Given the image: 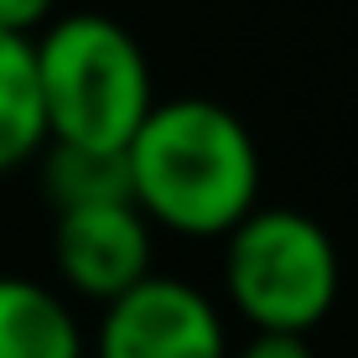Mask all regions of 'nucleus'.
Instances as JSON below:
<instances>
[{
    "mask_svg": "<svg viewBox=\"0 0 358 358\" xmlns=\"http://www.w3.org/2000/svg\"><path fill=\"white\" fill-rule=\"evenodd\" d=\"M83 332L73 301L36 275H0V358H83Z\"/></svg>",
    "mask_w": 358,
    "mask_h": 358,
    "instance_id": "nucleus-6",
    "label": "nucleus"
},
{
    "mask_svg": "<svg viewBox=\"0 0 358 358\" xmlns=\"http://www.w3.org/2000/svg\"><path fill=\"white\" fill-rule=\"evenodd\" d=\"M36 182L42 197L52 203V213L63 208H89V203H120L130 197L125 177V151H99V145H68V141H47L36 151Z\"/></svg>",
    "mask_w": 358,
    "mask_h": 358,
    "instance_id": "nucleus-8",
    "label": "nucleus"
},
{
    "mask_svg": "<svg viewBox=\"0 0 358 358\" xmlns=\"http://www.w3.org/2000/svg\"><path fill=\"white\" fill-rule=\"evenodd\" d=\"M47 145L42 94H36V63L31 36L0 27V177L36 162Z\"/></svg>",
    "mask_w": 358,
    "mask_h": 358,
    "instance_id": "nucleus-7",
    "label": "nucleus"
},
{
    "mask_svg": "<svg viewBox=\"0 0 358 358\" xmlns=\"http://www.w3.org/2000/svg\"><path fill=\"white\" fill-rule=\"evenodd\" d=\"M36 94H42L47 141L125 151L145 109L156 104L151 63L130 27L99 10L52 16L31 31Z\"/></svg>",
    "mask_w": 358,
    "mask_h": 358,
    "instance_id": "nucleus-2",
    "label": "nucleus"
},
{
    "mask_svg": "<svg viewBox=\"0 0 358 358\" xmlns=\"http://www.w3.org/2000/svg\"><path fill=\"white\" fill-rule=\"evenodd\" d=\"M52 270L68 296L104 306L156 270V229L130 197L63 208L52 213Z\"/></svg>",
    "mask_w": 358,
    "mask_h": 358,
    "instance_id": "nucleus-5",
    "label": "nucleus"
},
{
    "mask_svg": "<svg viewBox=\"0 0 358 358\" xmlns=\"http://www.w3.org/2000/svg\"><path fill=\"white\" fill-rule=\"evenodd\" d=\"M229 358H317V348L296 332H250V343L229 348Z\"/></svg>",
    "mask_w": 358,
    "mask_h": 358,
    "instance_id": "nucleus-9",
    "label": "nucleus"
},
{
    "mask_svg": "<svg viewBox=\"0 0 358 358\" xmlns=\"http://www.w3.org/2000/svg\"><path fill=\"white\" fill-rule=\"evenodd\" d=\"M83 358H89V353H83Z\"/></svg>",
    "mask_w": 358,
    "mask_h": 358,
    "instance_id": "nucleus-11",
    "label": "nucleus"
},
{
    "mask_svg": "<svg viewBox=\"0 0 358 358\" xmlns=\"http://www.w3.org/2000/svg\"><path fill=\"white\" fill-rule=\"evenodd\" d=\"M52 16H57V0H0V27L21 31V36L42 31Z\"/></svg>",
    "mask_w": 358,
    "mask_h": 358,
    "instance_id": "nucleus-10",
    "label": "nucleus"
},
{
    "mask_svg": "<svg viewBox=\"0 0 358 358\" xmlns=\"http://www.w3.org/2000/svg\"><path fill=\"white\" fill-rule=\"evenodd\" d=\"M353 358H358V353H353Z\"/></svg>",
    "mask_w": 358,
    "mask_h": 358,
    "instance_id": "nucleus-12",
    "label": "nucleus"
},
{
    "mask_svg": "<svg viewBox=\"0 0 358 358\" xmlns=\"http://www.w3.org/2000/svg\"><path fill=\"white\" fill-rule=\"evenodd\" d=\"M224 301L250 332L312 338L343 296L338 239L322 218L286 203H255L224 234Z\"/></svg>",
    "mask_w": 358,
    "mask_h": 358,
    "instance_id": "nucleus-3",
    "label": "nucleus"
},
{
    "mask_svg": "<svg viewBox=\"0 0 358 358\" xmlns=\"http://www.w3.org/2000/svg\"><path fill=\"white\" fill-rule=\"evenodd\" d=\"M89 358H229L224 306L197 280L151 270L99 306Z\"/></svg>",
    "mask_w": 358,
    "mask_h": 358,
    "instance_id": "nucleus-4",
    "label": "nucleus"
},
{
    "mask_svg": "<svg viewBox=\"0 0 358 358\" xmlns=\"http://www.w3.org/2000/svg\"><path fill=\"white\" fill-rule=\"evenodd\" d=\"M130 203L171 239H224L260 203V141L229 104L203 94L156 99L125 141Z\"/></svg>",
    "mask_w": 358,
    "mask_h": 358,
    "instance_id": "nucleus-1",
    "label": "nucleus"
}]
</instances>
